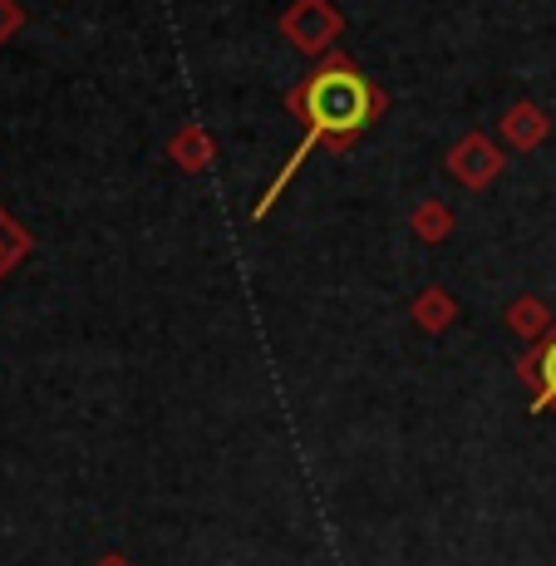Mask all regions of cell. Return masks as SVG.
I'll list each match as a JSON object with an SVG mask.
<instances>
[{
	"mask_svg": "<svg viewBox=\"0 0 556 566\" xmlns=\"http://www.w3.org/2000/svg\"><path fill=\"white\" fill-rule=\"evenodd\" d=\"M286 108L301 118L305 134H301V144L291 148L286 168L271 178V188L261 192V202L252 207L256 222L276 207V198L291 188V178H296L301 163L311 158L315 148H325V154H350L359 138H365V128H375L379 118L389 114V94L355 70L350 54L331 50V54H321L315 70L286 94Z\"/></svg>",
	"mask_w": 556,
	"mask_h": 566,
	"instance_id": "cell-1",
	"label": "cell"
},
{
	"mask_svg": "<svg viewBox=\"0 0 556 566\" xmlns=\"http://www.w3.org/2000/svg\"><path fill=\"white\" fill-rule=\"evenodd\" d=\"M281 35L301 54L321 60V54H331V45L345 35V15L331 0H291V10L281 15Z\"/></svg>",
	"mask_w": 556,
	"mask_h": 566,
	"instance_id": "cell-2",
	"label": "cell"
},
{
	"mask_svg": "<svg viewBox=\"0 0 556 566\" xmlns=\"http://www.w3.org/2000/svg\"><path fill=\"white\" fill-rule=\"evenodd\" d=\"M503 168H507V154L487 134H478V128L463 134L449 154H443V172L468 192H487L497 178H503Z\"/></svg>",
	"mask_w": 556,
	"mask_h": 566,
	"instance_id": "cell-3",
	"label": "cell"
},
{
	"mask_svg": "<svg viewBox=\"0 0 556 566\" xmlns=\"http://www.w3.org/2000/svg\"><path fill=\"white\" fill-rule=\"evenodd\" d=\"M517 379L532 395V413H552L556 419V325L517 360Z\"/></svg>",
	"mask_w": 556,
	"mask_h": 566,
	"instance_id": "cell-4",
	"label": "cell"
},
{
	"mask_svg": "<svg viewBox=\"0 0 556 566\" xmlns=\"http://www.w3.org/2000/svg\"><path fill=\"white\" fill-rule=\"evenodd\" d=\"M497 134H503V144L512 148V154H537V148L552 138V118H547V108H542V104L517 99V104L503 108Z\"/></svg>",
	"mask_w": 556,
	"mask_h": 566,
	"instance_id": "cell-5",
	"label": "cell"
},
{
	"mask_svg": "<svg viewBox=\"0 0 556 566\" xmlns=\"http://www.w3.org/2000/svg\"><path fill=\"white\" fill-rule=\"evenodd\" d=\"M168 163L178 172H212L217 168V138L202 124H182L168 138Z\"/></svg>",
	"mask_w": 556,
	"mask_h": 566,
	"instance_id": "cell-6",
	"label": "cell"
},
{
	"mask_svg": "<svg viewBox=\"0 0 556 566\" xmlns=\"http://www.w3.org/2000/svg\"><path fill=\"white\" fill-rule=\"evenodd\" d=\"M503 325H507L512 335H522V340L537 345L542 335L556 325V315H552V306L537 296V291H527V296H512L507 306H503Z\"/></svg>",
	"mask_w": 556,
	"mask_h": 566,
	"instance_id": "cell-7",
	"label": "cell"
},
{
	"mask_svg": "<svg viewBox=\"0 0 556 566\" xmlns=\"http://www.w3.org/2000/svg\"><path fill=\"white\" fill-rule=\"evenodd\" d=\"M409 315L423 335H443V331H453V321H458V301L449 286H423L419 296L409 301Z\"/></svg>",
	"mask_w": 556,
	"mask_h": 566,
	"instance_id": "cell-8",
	"label": "cell"
},
{
	"mask_svg": "<svg viewBox=\"0 0 556 566\" xmlns=\"http://www.w3.org/2000/svg\"><path fill=\"white\" fill-rule=\"evenodd\" d=\"M453 227H458V217H453V207L443 202V198H423L409 212V232L419 237L423 247H443L453 237Z\"/></svg>",
	"mask_w": 556,
	"mask_h": 566,
	"instance_id": "cell-9",
	"label": "cell"
},
{
	"mask_svg": "<svg viewBox=\"0 0 556 566\" xmlns=\"http://www.w3.org/2000/svg\"><path fill=\"white\" fill-rule=\"evenodd\" d=\"M25 256H30V232L0 207V281H6Z\"/></svg>",
	"mask_w": 556,
	"mask_h": 566,
	"instance_id": "cell-10",
	"label": "cell"
},
{
	"mask_svg": "<svg viewBox=\"0 0 556 566\" xmlns=\"http://www.w3.org/2000/svg\"><path fill=\"white\" fill-rule=\"evenodd\" d=\"M20 30H25V6L20 0H0V45H10Z\"/></svg>",
	"mask_w": 556,
	"mask_h": 566,
	"instance_id": "cell-11",
	"label": "cell"
},
{
	"mask_svg": "<svg viewBox=\"0 0 556 566\" xmlns=\"http://www.w3.org/2000/svg\"><path fill=\"white\" fill-rule=\"evenodd\" d=\"M94 566H134V562H128V557H118V552H108V557H99Z\"/></svg>",
	"mask_w": 556,
	"mask_h": 566,
	"instance_id": "cell-12",
	"label": "cell"
}]
</instances>
